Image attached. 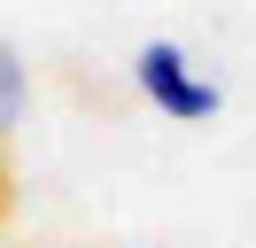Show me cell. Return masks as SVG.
I'll return each mask as SVG.
<instances>
[{
  "label": "cell",
  "instance_id": "1",
  "mask_svg": "<svg viewBox=\"0 0 256 248\" xmlns=\"http://www.w3.org/2000/svg\"><path fill=\"white\" fill-rule=\"evenodd\" d=\"M140 86H148V101L171 108V116H210V108H218V86H194L178 46H148L140 54Z\"/></svg>",
  "mask_w": 256,
  "mask_h": 248
},
{
  "label": "cell",
  "instance_id": "2",
  "mask_svg": "<svg viewBox=\"0 0 256 248\" xmlns=\"http://www.w3.org/2000/svg\"><path fill=\"white\" fill-rule=\"evenodd\" d=\"M24 93H32V86H24V62H16V46L0 39V132L24 116Z\"/></svg>",
  "mask_w": 256,
  "mask_h": 248
},
{
  "label": "cell",
  "instance_id": "3",
  "mask_svg": "<svg viewBox=\"0 0 256 248\" xmlns=\"http://www.w3.org/2000/svg\"><path fill=\"white\" fill-rule=\"evenodd\" d=\"M0 225H8V155H0Z\"/></svg>",
  "mask_w": 256,
  "mask_h": 248
}]
</instances>
